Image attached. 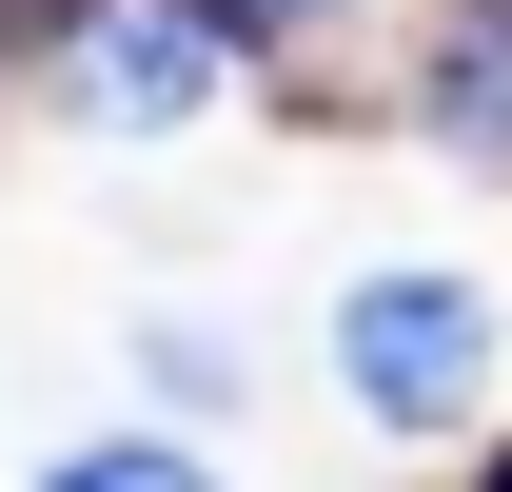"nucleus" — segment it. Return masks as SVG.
<instances>
[{
    "mask_svg": "<svg viewBox=\"0 0 512 492\" xmlns=\"http://www.w3.org/2000/svg\"><path fill=\"white\" fill-rule=\"evenodd\" d=\"M40 79H60V119H99V138H178V119L237 99V0H60Z\"/></svg>",
    "mask_w": 512,
    "mask_h": 492,
    "instance_id": "1",
    "label": "nucleus"
},
{
    "mask_svg": "<svg viewBox=\"0 0 512 492\" xmlns=\"http://www.w3.org/2000/svg\"><path fill=\"white\" fill-rule=\"evenodd\" d=\"M335 394L375 433H453L493 394V296H473V276H355V296H335Z\"/></svg>",
    "mask_w": 512,
    "mask_h": 492,
    "instance_id": "2",
    "label": "nucleus"
},
{
    "mask_svg": "<svg viewBox=\"0 0 512 492\" xmlns=\"http://www.w3.org/2000/svg\"><path fill=\"white\" fill-rule=\"evenodd\" d=\"M434 138L473 158V178H512V0H453V40H434Z\"/></svg>",
    "mask_w": 512,
    "mask_h": 492,
    "instance_id": "3",
    "label": "nucleus"
},
{
    "mask_svg": "<svg viewBox=\"0 0 512 492\" xmlns=\"http://www.w3.org/2000/svg\"><path fill=\"white\" fill-rule=\"evenodd\" d=\"M40 492H217V473L158 453V433H119V453H40Z\"/></svg>",
    "mask_w": 512,
    "mask_h": 492,
    "instance_id": "4",
    "label": "nucleus"
},
{
    "mask_svg": "<svg viewBox=\"0 0 512 492\" xmlns=\"http://www.w3.org/2000/svg\"><path fill=\"white\" fill-rule=\"evenodd\" d=\"M138 355H158V394H197V414H217V394H237V335H217V315H197V335H178V315H158V335H138Z\"/></svg>",
    "mask_w": 512,
    "mask_h": 492,
    "instance_id": "5",
    "label": "nucleus"
},
{
    "mask_svg": "<svg viewBox=\"0 0 512 492\" xmlns=\"http://www.w3.org/2000/svg\"><path fill=\"white\" fill-rule=\"evenodd\" d=\"M237 20H335V0H237Z\"/></svg>",
    "mask_w": 512,
    "mask_h": 492,
    "instance_id": "6",
    "label": "nucleus"
},
{
    "mask_svg": "<svg viewBox=\"0 0 512 492\" xmlns=\"http://www.w3.org/2000/svg\"><path fill=\"white\" fill-rule=\"evenodd\" d=\"M493 492H512V473H493Z\"/></svg>",
    "mask_w": 512,
    "mask_h": 492,
    "instance_id": "7",
    "label": "nucleus"
}]
</instances>
